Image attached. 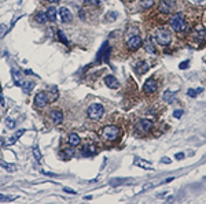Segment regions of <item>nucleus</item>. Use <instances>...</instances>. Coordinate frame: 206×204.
Here are the masks:
<instances>
[{
  "mask_svg": "<svg viewBox=\"0 0 206 204\" xmlns=\"http://www.w3.org/2000/svg\"><path fill=\"white\" fill-rule=\"evenodd\" d=\"M169 25L174 32H186L187 28H188L186 16L182 12H176L174 15H172L171 19H169Z\"/></svg>",
  "mask_w": 206,
  "mask_h": 204,
  "instance_id": "f257e3e1",
  "label": "nucleus"
},
{
  "mask_svg": "<svg viewBox=\"0 0 206 204\" xmlns=\"http://www.w3.org/2000/svg\"><path fill=\"white\" fill-rule=\"evenodd\" d=\"M176 97H177V93L176 92H173V91H165L162 99L165 103H173L176 100Z\"/></svg>",
  "mask_w": 206,
  "mask_h": 204,
  "instance_id": "ddd939ff",
  "label": "nucleus"
},
{
  "mask_svg": "<svg viewBox=\"0 0 206 204\" xmlns=\"http://www.w3.org/2000/svg\"><path fill=\"white\" fill-rule=\"evenodd\" d=\"M24 132H25V130H19V132H17V134H15V136L10 137V138H8V140H7V145H12V144H14V143H15V141H17V138H18V137H19V136H22V134H24Z\"/></svg>",
  "mask_w": 206,
  "mask_h": 204,
  "instance_id": "aec40b11",
  "label": "nucleus"
},
{
  "mask_svg": "<svg viewBox=\"0 0 206 204\" xmlns=\"http://www.w3.org/2000/svg\"><path fill=\"white\" fill-rule=\"evenodd\" d=\"M11 77H12V81H14V84L17 85H21L22 84V77H21V73L15 68H12L11 70Z\"/></svg>",
  "mask_w": 206,
  "mask_h": 204,
  "instance_id": "2eb2a0df",
  "label": "nucleus"
},
{
  "mask_svg": "<svg viewBox=\"0 0 206 204\" xmlns=\"http://www.w3.org/2000/svg\"><path fill=\"white\" fill-rule=\"evenodd\" d=\"M176 6V0H161L159 3V11L162 14H169Z\"/></svg>",
  "mask_w": 206,
  "mask_h": 204,
  "instance_id": "423d86ee",
  "label": "nucleus"
},
{
  "mask_svg": "<svg viewBox=\"0 0 206 204\" xmlns=\"http://www.w3.org/2000/svg\"><path fill=\"white\" fill-rule=\"evenodd\" d=\"M174 158H176V160H182L183 158H184V153L179 152V153H176V155H174Z\"/></svg>",
  "mask_w": 206,
  "mask_h": 204,
  "instance_id": "2f4dec72",
  "label": "nucleus"
},
{
  "mask_svg": "<svg viewBox=\"0 0 206 204\" xmlns=\"http://www.w3.org/2000/svg\"><path fill=\"white\" fill-rule=\"evenodd\" d=\"M120 134H121V130H120L118 126H106V128L103 129V132H102V136L104 140L107 141H114L117 140L120 137Z\"/></svg>",
  "mask_w": 206,
  "mask_h": 204,
  "instance_id": "20e7f679",
  "label": "nucleus"
},
{
  "mask_svg": "<svg viewBox=\"0 0 206 204\" xmlns=\"http://www.w3.org/2000/svg\"><path fill=\"white\" fill-rule=\"evenodd\" d=\"M143 45V39L139 34H132L127 37V47L129 51H136Z\"/></svg>",
  "mask_w": 206,
  "mask_h": 204,
  "instance_id": "39448f33",
  "label": "nucleus"
},
{
  "mask_svg": "<svg viewBox=\"0 0 206 204\" xmlns=\"http://www.w3.org/2000/svg\"><path fill=\"white\" fill-rule=\"evenodd\" d=\"M6 126H7L8 129H14L15 128V121H12V119H6Z\"/></svg>",
  "mask_w": 206,
  "mask_h": 204,
  "instance_id": "bb28decb",
  "label": "nucleus"
},
{
  "mask_svg": "<svg viewBox=\"0 0 206 204\" xmlns=\"http://www.w3.org/2000/svg\"><path fill=\"white\" fill-rule=\"evenodd\" d=\"M122 181L124 180H113L111 181V185H120V184H122Z\"/></svg>",
  "mask_w": 206,
  "mask_h": 204,
  "instance_id": "f704fd0d",
  "label": "nucleus"
},
{
  "mask_svg": "<svg viewBox=\"0 0 206 204\" xmlns=\"http://www.w3.org/2000/svg\"><path fill=\"white\" fill-rule=\"evenodd\" d=\"M0 166H1V167H4L6 170H8L10 173H14V171L17 170V167L14 166V164H7V163H3V162H0Z\"/></svg>",
  "mask_w": 206,
  "mask_h": 204,
  "instance_id": "b1692460",
  "label": "nucleus"
},
{
  "mask_svg": "<svg viewBox=\"0 0 206 204\" xmlns=\"http://www.w3.org/2000/svg\"><path fill=\"white\" fill-rule=\"evenodd\" d=\"M47 101H48V99H47V93H45V92H39L35 96V106L37 108L45 107Z\"/></svg>",
  "mask_w": 206,
  "mask_h": 204,
  "instance_id": "1a4fd4ad",
  "label": "nucleus"
},
{
  "mask_svg": "<svg viewBox=\"0 0 206 204\" xmlns=\"http://www.w3.org/2000/svg\"><path fill=\"white\" fill-rule=\"evenodd\" d=\"M173 180H174L173 177H169V178H166V180H165V181H162V182H165V184H169V182H172V181H173Z\"/></svg>",
  "mask_w": 206,
  "mask_h": 204,
  "instance_id": "c9c22d12",
  "label": "nucleus"
},
{
  "mask_svg": "<svg viewBox=\"0 0 206 204\" xmlns=\"http://www.w3.org/2000/svg\"><path fill=\"white\" fill-rule=\"evenodd\" d=\"M58 37H59V40L62 41V43H65V44H69L68 39L65 37V34H63V33H62V30H58Z\"/></svg>",
  "mask_w": 206,
  "mask_h": 204,
  "instance_id": "a878e982",
  "label": "nucleus"
},
{
  "mask_svg": "<svg viewBox=\"0 0 206 204\" xmlns=\"http://www.w3.org/2000/svg\"><path fill=\"white\" fill-rule=\"evenodd\" d=\"M45 1H50V3H54V1H56V0H45Z\"/></svg>",
  "mask_w": 206,
  "mask_h": 204,
  "instance_id": "e433bc0d",
  "label": "nucleus"
},
{
  "mask_svg": "<svg viewBox=\"0 0 206 204\" xmlns=\"http://www.w3.org/2000/svg\"><path fill=\"white\" fill-rule=\"evenodd\" d=\"M104 84H106L110 89H117V88L120 86L118 80H117L114 76H110V74L104 77Z\"/></svg>",
  "mask_w": 206,
  "mask_h": 204,
  "instance_id": "f8f14e48",
  "label": "nucleus"
},
{
  "mask_svg": "<svg viewBox=\"0 0 206 204\" xmlns=\"http://www.w3.org/2000/svg\"><path fill=\"white\" fill-rule=\"evenodd\" d=\"M63 192H66V193H70V195H76V190H73V189H70V188H63Z\"/></svg>",
  "mask_w": 206,
  "mask_h": 204,
  "instance_id": "7c9ffc66",
  "label": "nucleus"
},
{
  "mask_svg": "<svg viewBox=\"0 0 206 204\" xmlns=\"http://www.w3.org/2000/svg\"><path fill=\"white\" fill-rule=\"evenodd\" d=\"M161 163H166V164H171L172 160L169 159V158H162V160H161Z\"/></svg>",
  "mask_w": 206,
  "mask_h": 204,
  "instance_id": "72a5a7b5",
  "label": "nucleus"
},
{
  "mask_svg": "<svg viewBox=\"0 0 206 204\" xmlns=\"http://www.w3.org/2000/svg\"><path fill=\"white\" fill-rule=\"evenodd\" d=\"M33 155H35V158L37 160H41V152H40V149H39V147H35V148H33Z\"/></svg>",
  "mask_w": 206,
  "mask_h": 204,
  "instance_id": "393cba45",
  "label": "nucleus"
},
{
  "mask_svg": "<svg viewBox=\"0 0 206 204\" xmlns=\"http://www.w3.org/2000/svg\"><path fill=\"white\" fill-rule=\"evenodd\" d=\"M157 88H158V84H157V81L154 78H150V80H147L143 85V92L147 93V95H151V93H155L157 92Z\"/></svg>",
  "mask_w": 206,
  "mask_h": 204,
  "instance_id": "0eeeda50",
  "label": "nucleus"
},
{
  "mask_svg": "<svg viewBox=\"0 0 206 204\" xmlns=\"http://www.w3.org/2000/svg\"><path fill=\"white\" fill-rule=\"evenodd\" d=\"M102 1H103V0H87V3L95 4V6H96V4H100V3H102Z\"/></svg>",
  "mask_w": 206,
  "mask_h": 204,
  "instance_id": "473e14b6",
  "label": "nucleus"
},
{
  "mask_svg": "<svg viewBox=\"0 0 206 204\" xmlns=\"http://www.w3.org/2000/svg\"><path fill=\"white\" fill-rule=\"evenodd\" d=\"M21 86H22V91H24L25 93H30L32 89L35 88V82H33V81H25V82L21 84Z\"/></svg>",
  "mask_w": 206,
  "mask_h": 204,
  "instance_id": "dca6fc26",
  "label": "nucleus"
},
{
  "mask_svg": "<svg viewBox=\"0 0 206 204\" xmlns=\"http://www.w3.org/2000/svg\"><path fill=\"white\" fill-rule=\"evenodd\" d=\"M59 15H61L62 22H70V21L73 19V14H71V11L68 7H61L59 8Z\"/></svg>",
  "mask_w": 206,
  "mask_h": 204,
  "instance_id": "9d476101",
  "label": "nucleus"
},
{
  "mask_svg": "<svg viewBox=\"0 0 206 204\" xmlns=\"http://www.w3.org/2000/svg\"><path fill=\"white\" fill-rule=\"evenodd\" d=\"M135 68L139 74H142V73H146L147 70H148V64H147L146 62H138V63L135 64Z\"/></svg>",
  "mask_w": 206,
  "mask_h": 204,
  "instance_id": "a211bd4d",
  "label": "nucleus"
},
{
  "mask_svg": "<svg viewBox=\"0 0 206 204\" xmlns=\"http://www.w3.org/2000/svg\"><path fill=\"white\" fill-rule=\"evenodd\" d=\"M103 114H104V107H103V104L100 103H94L91 104L87 110V115L89 119L92 121H99L102 119Z\"/></svg>",
  "mask_w": 206,
  "mask_h": 204,
  "instance_id": "f03ea898",
  "label": "nucleus"
},
{
  "mask_svg": "<svg viewBox=\"0 0 206 204\" xmlns=\"http://www.w3.org/2000/svg\"><path fill=\"white\" fill-rule=\"evenodd\" d=\"M50 116H51L52 122L55 125H59L63 122V112L61 111V110H54V111L50 112Z\"/></svg>",
  "mask_w": 206,
  "mask_h": 204,
  "instance_id": "9b49d317",
  "label": "nucleus"
},
{
  "mask_svg": "<svg viewBox=\"0 0 206 204\" xmlns=\"http://www.w3.org/2000/svg\"><path fill=\"white\" fill-rule=\"evenodd\" d=\"M202 91H203L202 88H199V89H188V91H187V95H188L190 97H197V96H198V93H201Z\"/></svg>",
  "mask_w": 206,
  "mask_h": 204,
  "instance_id": "5701e85b",
  "label": "nucleus"
},
{
  "mask_svg": "<svg viewBox=\"0 0 206 204\" xmlns=\"http://www.w3.org/2000/svg\"><path fill=\"white\" fill-rule=\"evenodd\" d=\"M68 143H69V145H71V147H77V145L81 143V140H80L79 134H76V133H71L70 136H69V138H68Z\"/></svg>",
  "mask_w": 206,
  "mask_h": 204,
  "instance_id": "4468645a",
  "label": "nucleus"
},
{
  "mask_svg": "<svg viewBox=\"0 0 206 204\" xmlns=\"http://www.w3.org/2000/svg\"><path fill=\"white\" fill-rule=\"evenodd\" d=\"M155 41L161 45H169L172 41L171 32L165 28H159L155 30Z\"/></svg>",
  "mask_w": 206,
  "mask_h": 204,
  "instance_id": "7ed1b4c3",
  "label": "nucleus"
},
{
  "mask_svg": "<svg viewBox=\"0 0 206 204\" xmlns=\"http://www.w3.org/2000/svg\"><path fill=\"white\" fill-rule=\"evenodd\" d=\"M154 6V0H140V7L142 8H151Z\"/></svg>",
  "mask_w": 206,
  "mask_h": 204,
  "instance_id": "412c9836",
  "label": "nucleus"
},
{
  "mask_svg": "<svg viewBox=\"0 0 206 204\" xmlns=\"http://www.w3.org/2000/svg\"><path fill=\"white\" fill-rule=\"evenodd\" d=\"M47 14V18L48 21H51V22H55L56 21V15H58V11H56L55 7H50L48 8V11L45 12Z\"/></svg>",
  "mask_w": 206,
  "mask_h": 204,
  "instance_id": "f3484780",
  "label": "nucleus"
},
{
  "mask_svg": "<svg viewBox=\"0 0 206 204\" xmlns=\"http://www.w3.org/2000/svg\"><path fill=\"white\" fill-rule=\"evenodd\" d=\"M136 128H138L140 132L147 133V132H150L151 129L154 128V122L150 121V119H140V121H139V123L136 125Z\"/></svg>",
  "mask_w": 206,
  "mask_h": 204,
  "instance_id": "6e6552de",
  "label": "nucleus"
},
{
  "mask_svg": "<svg viewBox=\"0 0 206 204\" xmlns=\"http://www.w3.org/2000/svg\"><path fill=\"white\" fill-rule=\"evenodd\" d=\"M183 114H184V111H183V110H176V111L173 112V116L179 119V118H182V116H183Z\"/></svg>",
  "mask_w": 206,
  "mask_h": 204,
  "instance_id": "c85d7f7f",
  "label": "nucleus"
},
{
  "mask_svg": "<svg viewBox=\"0 0 206 204\" xmlns=\"http://www.w3.org/2000/svg\"><path fill=\"white\" fill-rule=\"evenodd\" d=\"M7 25H0V39H1V37L4 36V34H6V33H7Z\"/></svg>",
  "mask_w": 206,
  "mask_h": 204,
  "instance_id": "cd10ccee",
  "label": "nucleus"
},
{
  "mask_svg": "<svg viewBox=\"0 0 206 204\" xmlns=\"http://www.w3.org/2000/svg\"><path fill=\"white\" fill-rule=\"evenodd\" d=\"M146 49H147V52H150V53H155V47H154V44H153L151 39H148V40L146 41Z\"/></svg>",
  "mask_w": 206,
  "mask_h": 204,
  "instance_id": "4be33fe9",
  "label": "nucleus"
},
{
  "mask_svg": "<svg viewBox=\"0 0 206 204\" xmlns=\"http://www.w3.org/2000/svg\"><path fill=\"white\" fill-rule=\"evenodd\" d=\"M36 21H37L39 24H45V22L48 21L47 14H45V12H43V11L37 12V14H36Z\"/></svg>",
  "mask_w": 206,
  "mask_h": 204,
  "instance_id": "6ab92c4d",
  "label": "nucleus"
},
{
  "mask_svg": "<svg viewBox=\"0 0 206 204\" xmlns=\"http://www.w3.org/2000/svg\"><path fill=\"white\" fill-rule=\"evenodd\" d=\"M188 66H190V62H188V60H184L183 63H180V66H179V67L182 68V70H184V68H187Z\"/></svg>",
  "mask_w": 206,
  "mask_h": 204,
  "instance_id": "c756f323",
  "label": "nucleus"
}]
</instances>
